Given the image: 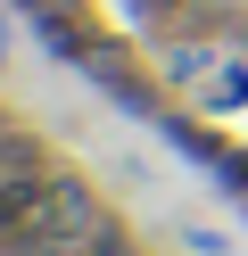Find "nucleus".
I'll list each match as a JSON object with an SVG mask.
<instances>
[{"mask_svg": "<svg viewBox=\"0 0 248 256\" xmlns=\"http://www.w3.org/2000/svg\"><path fill=\"white\" fill-rule=\"evenodd\" d=\"M83 66H91V83H108L116 100L132 108V116H149V83H141V74H132V66H124V58H116V50H91V58H83Z\"/></svg>", "mask_w": 248, "mask_h": 256, "instance_id": "f03ea898", "label": "nucleus"}, {"mask_svg": "<svg viewBox=\"0 0 248 256\" xmlns=\"http://www.w3.org/2000/svg\"><path fill=\"white\" fill-rule=\"evenodd\" d=\"M91 256H132V248H124L116 232H99V240H91Z\"/></svg>", "mask_w": 248, "mask_h": 256, "instance_id": "7ed1b4c3", "label": "nucleus"}, {"mask_svg": "<svg viewBox=\"0 0 248 256\" xmlns=\"http://www.w3.org/2000/svg\"><path fill=\"white\" fill-rule=\"evenodd\" d=\"M25 240H42V248L99 240V198L75 182V174H50V182H42V198H33V215H25Z\"/></svg>", "mask_w": 248, "mask_h": 256, "instance_id": "f257e3e1", "label": "nucleus"}, {"mask_svg": "<svg viewBox=\"0 0 248 256\" xmlns=\"http://www.w3.org/2000/svg\"><path fill=\"white\" fill-rule=\"evenodd\" d=\"M0 58H9V25H0Z\"/></svg>", "mask_w": 248, "mask_h": 256, "instance_id": "20e7f679", "label": "nucleus"}]
</instances>
